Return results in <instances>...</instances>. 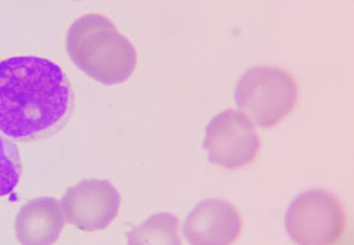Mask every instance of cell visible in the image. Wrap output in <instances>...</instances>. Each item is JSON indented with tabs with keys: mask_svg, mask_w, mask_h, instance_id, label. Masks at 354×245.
<instances>
[{
	"mask_svg": "<svg viewBox=\"0 0 354 245\" xmlns=\"http://www.w3.org/2000/svg\"><path fill=\"white\" fill-rule=\"evenodd\" d=\"M75 107L59 65L36 55L0 62V131L20 143L48 139L64 128Z\"/></svg>",
	"mask_w": 354,
	"mask_h": 245,
	"instance_id": "6da1fadb",
	"label": "cell"
},
{
	"mask_svg": "<svg viewBox=\"0 0 354 245\" xmlns=\"http://www.w3.org/2000/svg\"><path fill=\"white\" fill-rule=\"evenodd\" d=\"M62 203L53 197H39L25 203L17 212L15 235L21 244H53L64 228Z\"/></svg>",
	"mask_w": 354,
	"mask_h": 245,
	"instance_id": "ba28073f",
	"label": "cell"
},
{
	"mask_svg": "<svg viewBox=\"0 0 354 245\" xmlns=\"http://www.w3.org/2000/svg\"><path fill=\"white\" fill-rule=\"evenodd\" d=\"M179 219L172 213L152 215L128 235L129 244H182Z\"/></svg>",
	"mask_w": 354,
	"mask_h": 245,
	"instance_id": "9c48e42d",
	"label": "cell"
},
{
	"mask_svg": "<svg viewBox=\"0 0 354 245\" xmlns=\"http://www.w3.org/2000/svg\"><path fill=\"white\" fill-rule=\"evenodd\" d=\"M122 197L111 181L88 179L70 188L62 200L66 222L84 232L108 228L117 219Z\"/></svg>",
	"mask_w": 354,
	"mask_h": 245,
	"instance_id": "8992f818",
	"label": "cell"
},
{
	"mask_svg": "<svg viewBox=\"0 0 354 245\" xmlns=\"http://www.w3.org/2000/svg\"><path fill=\"white\" fill-rule=\"evenodd\" d=\"M346 226L344 203L324 189L301 194L286 215L287 233L297 244H337L344 238Z\"/></svg>",
	"mask_w": 354,
	"mask_h": 245,
	"instance_id": "277c9868",
	"label": "cell"
},
{
	"mask_svg": "<svg viewBox=\"0 0 354 245\" xmlns=\"http://www.w3.org/2000/svg\"><path fill=\"white\" fill-rule=\"evenodd\" d=\"M242 230L239 210L220 199L201 201L184 224V235L190 244H232L239 239Z\"/></svg>",
	"mask_w": 354,
	"mask_h": 245,
	"instance_id": "52a82bcc",
	"label": "cell"
},
{
	"mask_svg": "<svg viewBox=\"0 0 354 245\" xmlns=\"http://www.w3.org/2000/svg\"><path fill=\"white\" fill-rule=\"evenodd\" d=\"M66 52L73 63L93 80L119 85L130 79L138 54L129 38L104 15L86 14L70 25Z\"/></svg>",
	"mask_w": 354,
	"mask_h": 245,
	"instance_id": "7a4b0ae2",
	"label": "cell"
},
{
	"mask_svg": "<svg viewBox=\"0 0 354 245\" xmlns=\"http://www.w3.org/2000/svg\"><path fill=\"white\" fill-rule=\"evenodd\" d=\"M21 176V163L17 145L0 131V197L15 190Z\"/></svg>",
	"mask_w": 354,
	"mask_h": 245,
	"instance_id": "30bf717a",
	"label": "cell"
},
{
	"mask_svg": "<svg viewBox=\"0 0 354 245\" xmlns=\"http://www.w3.org/2000/svg\"><path fill=\"white\" fill-rule=\"evenodd\" d=\"M295 76L279 66L258 65L248 69L236 87V105L260 128H274L295 111L299 102Z\"/></svg>",
	"mask_w": 354,
	"mask_h": 245,
	"instance_id": "3957f363",
	"label": "cell"
},
{
	"mask_svg": "<svg viewBox=\"0 0 354 245\" xmlns=\"http://www.w3.org/2000/svg\"><path fill=\"white\" fill-rule=\"evenodd\" d=\"M261 146L254 122L243 113L227 109L206 128L204 149L214 165L239 170L257 160Z\"/></svg>",
	"mask_w": 354,
	"mask_h": 245,
	"instance_id": "5b68a950",
	"label": "cell"
}]
</instances>
